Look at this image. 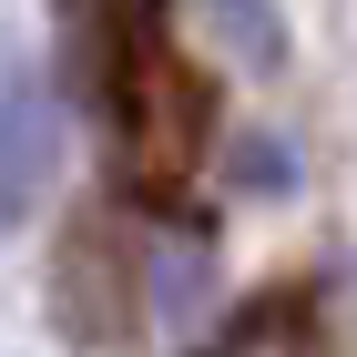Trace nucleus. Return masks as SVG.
Listing matches in <instances>:
<instances>
[{
    "label": "nucleus",
    "instance_id": "obj_1",
    "mask_svg": "<svg viewBox=\"0 0 357 357\" xmlns=\"http://www.w3.org/2000/svg\"><path fill=\"white\" fill-rule=\"evenodd\" d=\"M92 92H102L112 133H123L133 184L153 194V204H174V194L194 184V164H204V133H215V92H204V72L174 52V31H143L133 52H112L102 72H92Z\"/></svg>",
    "mask_w": 357,
    "mask_h": 357
},
{
    "label": "nucleus",
    "instance_id": "obj_2",
    "mask_svg": "<svg viewBox=\"0 0 357 357\" xmlns=\"http://www.w3.org/2000/svg\"><path fill=\"white\" fill-rule=\"evenodd\" d=\"M133 306H143V286H133V255H123L112 215H82L61 235V317H72V337L82 347H123Z\"/></svg>",
    "mask_w": 357,
    "mask_h": 357
},
{
    "label": "nucleus",
    "instance_id": "obj_3",
    "mask_svg": "<svg viewBox=\"0 0 357 357\" xmlns=\"http://www.w3.org/2000/svg\"><path fill=\"white\" fill-rule=\"evenodd\" d=\"M52 164H61V102L21 72V82H0V225L41 215Z\"/></svg>",
    "mask_w": 357,
    "mask_h": 357
},
{
    "label": "nucleus",
    "instance_id": "obj_4",
    "mask_svg": "<svg viewBox=\"0 0 357 357\" xmlns=\"http://www.w3.org/2000/svg\"><path fill=\"white\" fill-rule=\"evenodd\" d=\"M194 357H327L317 296H255L245 317H225V337H204Z\"/></svg>",
    "mask_w": 357,
    "mask_h": 357
},
{
    "label": "nucleus",
    "instance_id": "obj_5",
    "mask_svg": "<svg viewBox=\"0 0 357 357\" xmlns=\"http://www.w3.org/2000/svg\"><path fill=\"white\" fill-rule=\"evenodd\" d=\"M174 0H61V31H72V61H82V82L102 72L112 52H133L143 31H164Z\"/></svg>",
    "mask_w": 357,
    "mask_h": 357
},
{
    "label": "nucleus",
    "instance_id": "obj_6",
    "mask_svg": "<svg viewBox=\"0 0 357 357\" xmlns=\"http://www.w3.org/2000/svg\"><path fill=\"white\" fill-rule=\"evenodd\" d=\"M215 31L255 61V72H275V61H286V31H275V10H266V0H215Z\"/></svg>",
    "mask_w": 357,
    "mask_h": 357
}]
</instances>
